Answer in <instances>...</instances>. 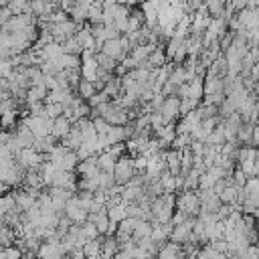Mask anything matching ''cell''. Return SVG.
<instances>
[{
	"label": "cell",
	"mask_w": 259,
	"mask_h": 259,
	"mask_svg": "<svg viewBox=\"0 0 259 259\" xmlns=\"http://www.w3.org/2000/svg\"><path fill=\"white\" fill-rule=\"evenodd\" d=\"M174 210H176V196H174V192H164L162 196H156L150 202V214H152L154 223H170Z\"/></svg>",
	"instance_id": "cell-1"
},
{
	"label": "cell",
	"mask_w": 259,
	"mask_h": 259,
	"mask_svg": "<svg viewBox=\"0 0 259 259\" xmlns=\"http://www.w3.org/2000/svg\"><path fill=\"white\" fill-rule=\"evenodd\" d=\"M176 210H182L186 217H198L200 198L196 190H180L176 194Z\"/></svg>",
	"instance_id": "cell-2"
},
{
	"label": "cell",
	"mask_w": 259,
	"mask_h": 259,
	"mask_svg": "<svg viewBox=\"0 0 259 259\" xmlns=\"http://www.w3.org/2000/svg\"><path fill=\"white\" fill-rule=\"evenodd\" d=\"M134 174H136V168H134L132 156H121L115 162V166H113V180H115V184H119V186L127 184L134 178Z\"/></svg>",
	"instance_id": "cell-3"
},
{
	"label": "cell",
	"mask_w": 259,
	"mask_h": 259,
	"mask_svg": "<svg viewBox=\"0 0 259 259\" xmlns=\"http://www.w3.org/2000/svg\"><path fill=\"white\" fill-rule=\"evenodd\" d=\"M71 223H77V225H81V223H85L87 221V217H89V212L81 206V202H79V198H77V194H71L69 196V200H67V204H65V212H63Z\"/></svg>",
	"instance_id": "cell-4"
},
{
	"label": "cell",
	"mask_w": 259,
	"mask_h": 259,
	"mask_svg": "<svg viewBox=\"0 0 259 259\" xmlns=\"http://www.w3.org/2000/svg\"><path fill=\"white\" fill-rule=\"evenodd\" d=\"M42 154L36 152L34 148H22L18 154H16V160L18 164L24 168V170H38L40 164H42Z\"/></svg>",
	"instance_id": "cell-5"
},
{
	"label": "cell",
	"mask_w": 259,
	"mask_h": 259,
	"mask_svg": "<svg viewBox=\"0 0 259 259\" xmlns=\"http://www.w3.org/2000/svg\"><path fill=\"white\" fill-rule=\"evenodd\" d=\"M160 113L166 123H174L180 117V97L178 95H166L160 107Z\"/></svg>",
	"instance_id": "cell-6"
},
{
	"label": "cell",
	"mask_w": 259,
	"mask_h": 259,
	"mask_svg": "<svg viewBox=\"0 0 259 259\" xmlns=\"http://www.w3.org/2000/svg\"><path fill=\"white\" fill-rule=\"evenodd\" d=\"M26 127L34 134V138H45L51 134V127H53V119L45 117V115H30L24 119Z\"/></svg>",
	"instance_id": "cell-7"
},
{
	"label": "cell",
	"mask_w": 259,
	"mask_h": 259,
	"mask_svg": "<svg viewBox=\"0 0 259 259\" xmlns=\"http://www.w3.org/2000/svg\"><path fill=\"white\" fill-rule=\"evenodd\" d=\"M101 53H105L107 57H111V59H115L117 63H121V61L127 57V53H130V51L123 47L121 36H117V38L103 40V45H101Z\"/></svg>",
	"instance_id": "cell-8"
},
{
	"label": "cell",
	"mask_w": 259,
	"mask_h": 259,
	"mask_svg": "<svg viewBox=\"0 0 259 259\" xmlns=\"http://www.w3.org/2000/svg\"><path fill=\"white\" fill-rule=\"evenodd\" d=\"M194 219H196V217H188L186 221H182V223L174 225V227H172V233H170V241H172V243H178V245H184V243H188V239H190V233H192V225H194Z\"/></svg>",
	"instance_id": "cell-9"
},
{
	"label": "cell",
	"mask_w": 259,
	"mask_h": 259,
	"mask_svg": "<svg viewBox=\"0 0 259 259\" xmlns=\"http://www.w3.org/2000/svg\"><path fill=\"white\" fill-rule=\"evenodd\" d=\"M12 140H14V144L22 150V148H32V144H34L36 138H34V134L26 127V123L22 121V123L16 127V132L12 134Z\"/></svg>",
	"instance_id": "cell-10"
},
{
	"label": "cell",
	"mask_w": 259,
	"mask_h": 259,
	"mask_svg": "<svg viewBox=\"0 0 259 259\" xmlns=\"http://www.w3.org/2000/svg\"><path fill=\"white\" fill-rule=\"evenodd\" d=\"M71 119H67L65 115H59V117H55L53 119V127H51V136L55 138V140H63L67 134H69V130H71Z\"/></svg>",
	"instance_id": "cell-11"
},
{
	"label": "cell",
	"mask_w": 259,
	"mask_h": 259,
	"mask_svg": "<svg viewBox=\"0 0 259 259\" xmlns=\"http://www.w3.org/2000/svg\"><path fill=\"white\" fill-rule=\"evenodd\" d=\"M174 138H176V125L174 123H166L162 130L156 132V140H158V144H160L162 150L168 148V146H172Z\"/></svg>",
	"instance_id": "cell-12"
},
{
	"label": "cell",
	"mask_w": 259,
	"mask_h": 259,
	"mask_svg": "<svg viewBox=\"0 0 259 259\" xmlns=\"http://www.w3.org/2000/svg\"><path fill=\"white\" fill-rule=\"evenodd\" d=\"M119 251V243L113 235H103V241H101V259H113V255Z\"/></svg>",
	"instance_id": "cell-13"
},
{
	"label": "cell",
	"mask_w": 259,
	"mask_h": 259,
	"mask_svg": "<svg viewBox=\"0 0 259 259\" xmlns=\"http://www.w3.org/2000/svg\"><path fill=\"white\" fill-rule=\"evenodd\" d=\"M61 144H63V146H65L67 150H73V152H75V150H77V148H79V146L83 144V138H81V132H79V127H77L75 123L71 125V130H69V134H67V136H65V138L61 140Z\"/></svg>",
	"instance_id": "cell-14"
},
{
	"label": "cell",
	"mask_w": 259,
	"mask_h": 259,
	"mask_svg": "<svg viewBox=\"0 0 259 259\" xmlns=\"http://www.w3.org/2000/svg\"><path fill=\"white\" fill-rule=\"evenodd\" d=\"M53 164L57 166V170H75L77 164H79V158H77V154H75L73 150H67V152H65L59 160H55Z\"/></svg>",
	"instance_id": "cell-15"
},
{
	"label": "cell",
	"mask_w": 259,
	"mask_h": 259,
	"mask_svg": "<svg viewBox=\"0 0 259 259\" xmlns=\"http://www.w3.org/2000/svg\"><path fill=\"white\" fill-rule=\"evenodd\" d=\"M180 160H182V150H168L166 152V170L170 174H180Z\"/></svg>",
	"instance_id": "cell-16"
},
{
	"label": "cell",
	"mask_w": 259,
	"mask_h": 259,
	"mask_svg": "<svg viewBox=\"0 0 259 259\" xmlns=\"http://www.w3.org/2000/svg\"><path fill=\"white\" fill-rule=\"evenodd\" d=\"M237 192H239V186H235L233 182H229V184L221 190L219 198H221L223 204H231L235 210H239V206H237Z\"/></svg>",
	"instance_id": "cell-17"
},
{
	"label": "cell",
	"mask_w": 259,
	"mask_h": 259,
	"mask_svg": "<svg viewBox=\"0 0 259 259\" xmlns=\"http://www.w3.org/2000/svg\"><path fill=\"white\" fill-rule=\"evenodd\" d=\"M87 4H83V2H73V6H71V10H69V18L77 24V26H83V22L87 20Z\"/></svg>",
	"instance_id": "cell-18"
},
{
	"label": "cell",
	"mask_w": 259,
	"mask_h": 259,
	"mask_svg": "<svg viewBox=\"0 0 259 259\" xmlns=\"http://www.w3.org/2000/svg\"><path fill=\"white\" fill-rule=\"evenodd\" d=\"M235 142L239 146H253V123H241Z\"/></svg>",
	"instance_id": "cell-19"
},
{
	"label": "cell",
	"mask_w": 259,
	"mask_h": 259,
	"mask_svg": "<svg viewBox=\"0 0 259 259\" xmlns=\"http://www.w3.org/2000/svg\"><path fill=\"white\" fill-rule=\"evenodd\" d=\"M146 61L150 63V67H152V69H158V67L166 65V63H168V57H166L164 45H158V47L148 55V59H146Z\"/></svg>",
	"instance_id": "cell-20"
},
{
	"label": "cell",
	"mask_w": 259,
	"mask_h": 259,
	"mask_svg": "<svg viewBox=\"0 0 259 259\" xmlns=\"http://www.w3.org/2000/svg\"><path fill=\"white\" fill-rule=\"evenodd\" d=\"M47 93H49V89H47L45 85H30L28 91H26V101H28V105H30V103H40V101L45 103Z\"/></svg>",
	"instance_id": "cell-21"
},
{
	"label": "cell",
	"mask_w": 259,
	"mask_h": 259,
	"mask_svg": "<svg viewBox=\"0 0 259 259\" xmlns=\"http://www.w3.org/2000/svg\"><path fill=\"white\" fill-rule=\"evenodd\" d=\"M57 63H59V67H61L63 71L81 69V57H77V55H67V53H63V55L57 59Z\"/></svg>",
	"instance_id": "cell-22"
},
{
	"label": "cell",
	"mask_w": 259,
	"mask_h": 259,
	"mask_svg": "<svg viewBox=\"0 0 259 259\" xmlns=\"http://www.w3.org/2000/svg\"><path fill=\"white\" fill-rule=\"evenodd\" d=\"M150 233H152V221L138 219V223H136V227H134V233H132V239L138 241V239L150 237Z\"/></svg>",
	"instance_id": "cell-23"
},
{
	"label": "cell",
	"mask_w": 259,
	"mask_h": 259,
	"mask_svg": "<svg viewBox=\"0 0 259 259\" xmlns=\"http://www.w3.org/2000/svg\"><path fill=\"white\" fill-rule=\"evenodd\" d=\"M101 241H103V235H99L97 239H89L81 249H83V255L85 257H99L101 255Z\"/></svg>",
	"instance_id": "cell-24"
},
{
	"label": "cell",
	"mask_w": 259,
	"mask_h": 259,
	"mask_svg": "<svg viewBox=\"0 0 259 259\" xmlns=\"http://www.w3.org/2000/svg\"><path fill=\"white\" fill-rule=\"evenodd\" d=\"M95 61H97L99 69H101V71H107V73H113V71H115V67H117V61H115V59H111V57H107V55H105V53H101V51H97V53H95Z\"/></svg>",
	"instance_id": "cell-25"
},
{
	"label": "cell",
	"mask_w": 259,
	"mask_h": 259,
	"mask_svg": "<svg viewBox=\"0 0 259 259\" xmlns=\"http://www.w3.org/2000/svg\"><path fill=\"white\" fill-rule=\"evenodd\" d=\"M125 202H117V204H111V206H107V217H109V221H113V223H119V221H123L125 217H127V210H125Z\"/></svg>",
	"instance_id": "cell-26"
},
{
	"label": "cell",
	"mask_w": 259,
	"mask_h": 259,
	"mask_svg": "<svg viewBox=\"0 0 259 259\" xmlns=\"http://www.w3.org/2000/svg\"><path fill=\"white\" fill-rule=\"evenodd\" d=\"M16 121H18V111L14 107H10V109L0 113V127H4V130L16 127Z\"/></svg>",
	"instance_id": "cell-27"
},
{
	"label": "cell",
	"mask_w": 259,
	"mask_h": 259,
	"mask_svg": "<svg viewBox=\"0 0 259 259\" xmlns=\"http://www.w3.org/2000/svg\"><path fill=\"white\" fill-rule=\"evenodd\" d=\"M61 47H63V53H67V55H77V57H81V53H83V47H81V42L75 38V34L69 36V38H65V40L61 42Z\"/></svg>",
	"instance_id": "cell-28"
},
{
	"label": "cell",
	"mask_w": 259,
	"mask_h": 259,
	"mask_svg": "<svg viewBox=\"0 0 259 259\" xmlns=\"http://www.w3.org/2000/svg\"><path fill=\"white\" fill-rule=\"evenodd\" d=\"M168 83H172V85H182V83H188V79H186V71H184V67L182 65H174L172 67V71H170V75H168Z\"/></svg>",
	"instance_id": "cell-29"
},
{
	"label": "cell",
	"mask_w": 259,
	"mask_h": 259,
	"mask_svg": "<svg viewBox=\"0 0 259 259\" xmlns=\"http://www.w3.org/2000/svg\"><path fill=\"white\" fill-rule=\"evenodd\" d=\"M75 91H77V95H79L81 99H85V101H87V99H89L97 89H95V85H93L91 81H87V79H83V77H81V81H79V85H77V89H75Z\"/></svg>",
	"instance_id": "cell-30"
},
{
	"label": "cell",
	"mask_w": 259,
	"mask_h": 259,
	"mask_svg": "<svg viewBox=\"0 0 259 259\" xmlns=\"http://www.w3.org/2000/svg\"><path fill=\"white\" fill-rule=\"evenodd\" d=\"M225 8H227V0H206V10L212 18H219L225 14Z\"/></svg>",
	"instance_id": "cell-31"
},
{
	"label": "cell",
	"mask_w": 259,
	"mask_h": 259,
	"mask_svg": "<svg viewBox=\"0 0 259 259\" xmlns=\"http://www.w3.org/2000/svg\"><path fill=\"white\" fill-rule=\"evenodd\" d=\"M225 142H227V138H225V130H223V125H221V121H219L217 127L208 134V138H206L204 144H217V146H221V144H225Z\"/></svg>",
	"instance_id": "cell-32"
},
{
	"label": "cell",
	"mask_w": 259,
	"mask_h": 259,
	"mask_svg": "<svg viewBox=\"0 0 259 259\" xmlns=\"http://www.w3.org/2000/svg\"><path fill=\"white\" fill-rule=\"evenodd\" d=\"M196 259H227V255H223V253L214 251L210 245H204L202 249H198Z\"/></svg>",
	"instance_id": "cell-33"
},
{
	"label": "cell",
	"mask_w": 259,
	"mask_h": 259,
	"mask_svg": "<svg viewBox=\"0 0 259 259\" xmlns=\"http://www.w3.org/2000/svg\"><path fill=\"white\" fill-rule=\"evenodd\" d=\"M190 142H192V136L190 134H176V138L172 142V148L174 150H186Z\"/></svg>",
	"instance_id": "cell-34"
},
{
	"label": "cell",
	"mask_w": 259,
	"mask_h": 259,
	"mask_svg": "<svg viewBox=\"0 0 259 259\" xmlns=\"http://www.w3.org/2000/svg\"><path fill=\"white\" fill-rule=\"evenodd\" d=\"M198 103H200V101H196V99L182 97V99H180V117H182V115H186V113H190L192 109H196V107H198Z\"/></svg>",
	"instance_id": "cell-35"
},
{
	"label": "cell",
	"mask_w": 259,
	"mask_h": 259,
	"mask_svg": "<svg viewBox=\"0 0 259 259\" xmlns=\"http://www.w3.org/2000/svg\"><path fill=\"white\" fill-rule=\"evenodd\" d=\"M8 8L12 10V14L30 12V10H28V0H10V2H8Z\"/></svg>",
	"instance_id": "cell-36"
},
{
	"label": "cell",
	"mask_w": 259,
	"mask_h": 259,
	"mask_svg": "<svg viewBox=\"0 0 259 259\" xmlns=\"http://www.w3.org/2000/svg\"><path fill=\"white\" fill-rule=\"evenodd\" d=\"M69 18V14L65 12V10H61V8H55L49 16H45V20L47 22H51V24H57V22H65Z\"/></svg>",
	"instance_id": "cell-37"
},
{
	"label": "cell",
	"mask_w": 259,
	"mask_h": 259,
	"mask_svg": "<svg viewBox=\"0 0 259 259\" xmlns=\"http://www.w3.org/2000/svg\"><path fill=\"white\" fill-rule=\"evenodd\" d=\"M93 127H95V132H97V136H105L111 125H109L101 115H97V117H93Z\"/></svg>",
	"instance_id": "cell-38"
},
{
	"label": "cell",
	"mask_w": 259,
	"mask_h": 259,
	"mask_svg": "<svg viewBox=\"0 0 259 259\" xmlns=\"http://www.w3.org/2000/svg\"><path fill=\"white\" fill-rule=\"evenodd\" d=\"M237 168L243 170L249 178L255 176V160H241V162H237Z\"/></svg>",
	"instance_id": "cell-39"
},
{
	"label": "cell",
	"mask_w": 259,
	"mask_h": 259,
	"mask_svg": "<svg viewBox=\"0 0 259 259\" xmlns=\"http://www.w3.org/2000/svg\"><path fill=\"white\" fill-rule=\"evenodd\" d=\"M247 178H249V176H247L243 170H239V168H235V170H233V174H231V180H233V184H235V186H239V188H241V186H245Z\"/></svg>",
	"instance_id": "cell-40"
},
{
	"label": "cell",
	"mask_w": 259,
	"mask_h": 259,
	"mask_svg": "<svg viewBox=\"0 0 259 259\" xmlns=\"http://www.w3.org/2000/svg\"><path fill=\"white\" fill-rule=\"evenodd\" d=\"M22 257V251L16 249V247H6L4 251H0V259H20Z\"/></svg>",
	"instance_id": "cell-41"
},
{
	"label": "cell",
	"mask_w": 259,
	"mask_h": 259,
	"mask_svg": "<svg viewBox=\"0 0 259 259\" xmlns=\"http://www.w3.org/2000/svg\"><path fill=\"white\" fill-rule=\"evenodd\" d=\"M210 247H212L214 251L223 253V255H227V253H229V243H227V239H225V237H223V239H217V241H210Z\"/></svg>",
	"instance_id": "cell-42"
},
{
	"label": "cell",
	"mask_w": 259,
	"mask_h": 259,
	"mask_svg": "<svg viewBox=\"0 0 259 259\" xmlns=\"http://www.w3.org/2000/svg\"><path fill=\"white\" fill-rule=\"evenodd\" d=\"M101 34H103V40H109V38H117V36H121V32H119L113 24H111V26H105V24H103V32H101Z\"/></svg>",
	"instance_id": "cell-43"
},
{
	"label": "cell",
	"mask_w": 259,
	"mask_h": 259,
	"mask_svg": "<svg viewBox=\"0 0 259 259\" xmlns=\"http://www.w3.org/2000/svg\"><path fill=\"white\" fill-rule=\"evenodd\" d=\"M20 259H38V255H32V253H22Z\"/></svg>",
	"instance_id": "cell-44"
},
{
	"label": "cell",
	"mask_w": 259,
	"mask_h": 259,
	"mask_svg": "<svg viewBox=\"0 0 259 259\" xmlns=\"http://www.w3.org/2000/svg\"><path fill=\"white\" fill-rule=\"evenodd\" d=\"M255 176H259V158L255 160Z\"/></svg>",
	"instance_id": "cell-45"
},
{
	"label": "cell",
	"mask_w": 259,
	"mask_h": 259,
	"mask_svg": "<svg viewBox=\"0 0 259 259\" xmlns=\"http://www.w3.org/2000/svg\"><path fill=\"white\" fill-rule=\"evenodd\" d=\"M65 259H85V257H75V255H69V257H65Z\"/></svg>",
	"instance_id": "cell-46"
},
{
	"label": "cell",
	"mask_w": 259,
	"mask_h": 259,
	"mask_svg": "<svg viewBox=\"0 0 259 259\" xmlns=\"http://www.w3.org/2000/svg\"><path fill=\"white\" fill-rule=\"evenodd\" d=\"M8 2L10 0H0V6H8Z\"/></svg>",
	"instance_id": "cell-47"
},
{
	"label": "cell",
	"mask_w": 259,
	"mask_h": 259,
	"mask_svg": "<svg viewBox=\"0 0 259 259\" xmlns=\"http://www.w3.org/2000/svg\"><path fill=\"white\" fill-rule=\"evenodd\" d=\"M255 148H257V154H259V142H257V144H255Z\"/></svg>",
	"instance_id": "cell-48"
},
{
	"label": "cell",
	"mask_w": 259,
	"mask_h": 259,
	"mask_svg": "<svg viewBox=\"0 0 259 259\" xmlns=\"http://www.w3.org/2000/svg\"><path fill=\"white\" fill-rule=\"evenodd\" d=\"M113 2H117V4H121V0H113Z\"/></svg>",
	"instance_id": "cell-49"
},
{
	"label": "cell",
	"mask_w": 259,
	"mask_h": 259,
	"mask_svg": "<svg viewBox=\"0 0 259 259\" xmlns=\"http://www.w3.org/2000/svg\"><path fill=\"white\" fill-rule=\"evenodd\" d=\"M204 2H206V0H204Z\"/></svg>",
	"instance_id": "cell-50"
}]
</instances>
